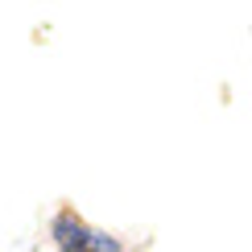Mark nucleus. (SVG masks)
I'll use <instances>...</instances> for the list:
<instances>
[{
    "label": "nucleus",
    "mask_w": 252,
    "mask_h": 252,
    "mask_svg": "<svg viewBox=\"0 0 252 252\" xmlns=\"http://www.w3.org/2000/svg\"><path fill=\"white\" fill-rule=\"evenodd\" d=\"M62 252H75V248H62Z\"/></svg>",
    "instance_id": "obj_3"
},
{
    "label": "nucleus",
    "mask_w": 252,
    "mask_h": 252,
    "mask_svg": "<svg viewBox=\"0 0 252 252\" xmlns=\"http://www.w3.org/2000/svg\"><path fill=\"white\" fill-rule=\"evenodd\" d=\"M54 236H58V244H62V248H75V252H83V248H87V236H91V232L79 223L75 215H62L58 223H54Z\"/></svg>",
    "instance_id": "obj_1"
},
{
    "label": "nucleus",
    "mask_w": 252,
    "mask_h": 252,
    "mask_svg": "<svg viewBox=\"0 0 252 252\" xmlns=\"http://www.w3.org/2000/svg\"><path fill=\"white\" fill-rule=\"evenodd\" d=\"M116 248H120L116 240H108L103 232H91V236H87V248H83V252H116Z\"/></svg>",
    "instance_id": "obj_2"
}]
</instances>
